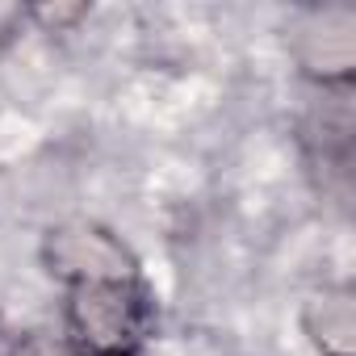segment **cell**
<instances>
[{
    "label": "cell",
    "instance_id": "cell-5",
    "mask_svg": "<svg viewBox=\"0 0 356 356\" xmlns=\"http://www.w3.org/2000/svg\"><path fill=\"white\" fill-rule=\"evenodd\" d=\"M88 5H30L26 17L42 30V34H72L80 22H88Z\"/></svg>",
    "mask_w": 356,
    "mask_h": 356
},
{
    "label": "cell",
    "instance_id": "cell-6",
    "mask_svg": "<svg viewBox=\"0 0 356 356\" xmlns=\"http://www.w3.org/2000/svg\"><path fill=\"white\" fill-rule=\"evenodd\" d=\"M9 356H84L63 331L59 335H51V331H34V335H22L17 343H13V352Z\"/></svg>",
    "mask_w": 356,
    "mask_h": 356
},
{
    "label": "cell",
    "instance_id": "cell-4",
    "mask_svg": "<svg viewBox=\"0 0 356 356\" xmlns=\"http://www.w3.org/2000/svg\"><path fill=\"white\" fill-rule=\"evenodd\" d=\"M298 327L318 356H356V289L348 281H323L302 293Z\"/></svg>",
    "mask_w": 356,
    "mask_h": 356
},
{
    "label": "cell",
    "instance_id": "cell-3",
    "mask_svg": "<svg viewBox=\"0 0 356 356\" xmlns=\"http://www.w3.org/2000/svg\"><path fill=\"white\" fill-rule=\"evenodd\" d=\"M289 55L314 88L348 92L356 80V9L323 5L302 13V22L289 34Z\"/></svg>",
    "mask_w": 356,
    "mask_h": 356
},
{
    "label": "cell",
    "instance_id": "cell-1",
    "mask_svg": "<svg viewBox=\"0 0 356 356\" xmlns=\"http://www.w3.org/2000/svg\"><path fill=\"white\" fill-rule=\"evenodd\" d=\"M155 327L147 281H84L63 289V335L84 356H138Z\"/></svg>",
    "mask_w": 356,
    "mask_h": 356
},
{
    "label": "cell",
    "instance_id": "cell-2",
    "mask_svg": "<svg viewBox=\"0 0 356 356\" xmlns=\"http://www.w3.org/2000/svg\"><path fill=\"white\" fill-rule=\"evenodd\" d=\"M38 264L47 268V277L59 289L84 285V281H147L134 248L113 227L84 218V214L59 218L42 231Z\"/></svg>",
    "mask_w": 356,
    "mask_h": 356
}]
</instances>
